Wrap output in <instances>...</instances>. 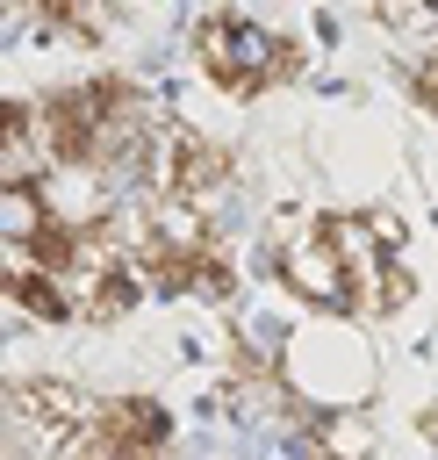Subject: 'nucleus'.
<instances>
[{
  "instance_id": "nucleus-1",
  "label": "nucleus",
  "mask_w": 438,
  "mask_h": 460,
  "mask_svg": "<svg viewBox=\"0 0 438 460\" xmlns=\"http://www.w3.org/2000/svg\"><path fill=\"white\" fill-rule=\"evenodd\" d=\"M280 374H287V388H302L309 410H359V395L373 381V359L359 352V338L345 323H309L287 345Z\"/></svg>"
},
{
  "instance_id": "nucleus-2",
  "label": "nucleus",
  "mask_w": 438,
  "mask_h": 460,
  "mask_svg": "<svg viewBox=\"0 0 438 460\" xmlns=\"http://www.w3.org/2000/svg\"><path fill=\"white\" fill-rule=\"evenodd\" d=\"M201 72L215 86H230V93H258V86L302 72V50L280 43V36H266V29H251V22L215 14V22H201Z\"/></svg>"
},
{
  "instance_id": "nucleus-3",
  "label": "nucleus",
  "mask_w": 438,
  "mask_h": 460,
  "mask_svg": "<svg viewBox=\"0 0 438 460\" xmlns=\"http://www.w3.org/2000/svg\"><path fill=\"white\" fill-rule=\"evenodd\" d=\"M172 438V417L144 395H115V402H93V417L65 438L57 460H158Z\"/></svg>"
},
{
  "instance_id": "nucleus-4",
  "label": "nucleus",
  "mask_w": 438,
  "mask_h": 460,
  "mask_svg": "<svg viewBox=\"0 0 438 460\" xmlns=\"http://www.w3.org/2000/svg\"><path fill=\"white\" fill-rule=\"evenodd\" d=\"M280 280H287L302 302H316V309H345V302H352V259L330 244L323 223H316V230H294V237L280 244Z\"/></svg>"
},
{
  "instance_id": "nucleus-5",
  "label": "nucleus",
  "mask_w": 438,
  "mask_h": 460,
  "mask_svg": "<svg viewBox=\"0 0 438 460\" xmlns=\"http://www.w3.org/2000/svg\"><path fill=\"white\" fill-rule=\"evenodd\" d=\"M223 180H230V158H223L215 144L187 137V151H180V172H172V194H180V201H194V208H208V201L223 194Z\"/></svg>"
},
{
  "instance_id": "nucleus-6",
  "label": "nucleus",
  "mask_w": 438,
  "mask_h": 460,
  "mask_svg": "<svg viewBox=\"0 0 438 460\" xmlns=\"http://www.w3.org/2000/svg\"><path fill=\"white\" fill-rule=\"evenodd\" d=\"M43 230H50L43 187H0V237H7V244H36Z\"/></svg>"
},
{
  "instance_id": "nucleus-7",
  "label": "nucleus",
  "mask_w": 438,
  "mask_h": 460,
  "mask_svg": "<svg viewBox=\"0 0 438 460\" xmlns=\"http://www.w3.org/2000/svg\"><path fill=\"white\" fill-rule=\"evenodd\" d=\"M316 438H323L330 460H373V424L359 410H323L316 417Z\"/></svg>"
},
{
  "instance_id": "nucleus-8",
  "label": "nucleus",
  "mask_w": 438,
  "mask_h": 460,
  "mask_svg": "<svg viewBox=\"0 0 438 460\" xmlns=\"http://www.w3.org/2000/svg\"><path fill=\"white\" fill-rule=\"evenodd\" d=\"M43 14H50V29H65L79 43H101L108 36V7L101 0H43Z\"/></svg>"
},
{
  "instance_id": "nucleus-9",
  "label": "nucleus",
  "mask_w": 438,
  "mask_h": 460,
  "mask_svg": "<svg viewBox=\"0 0 438 460\" xmlns=\"http://www.w3.org/2000/svg\"><path fill=\"white\" fill-rule=\"evenodd\" d=\"M187 295H201V302H230V295H237L230 259H223V252H201V259L187 266Z\"/></svg>"
},
{
  "instance_id": "nucleus-10",
  "label": "nucleus",
  "mask_w": 438,
  "mask_h": 460,
  "mask_svg": "<svg viewBox=\"0 0 438 460\" xmlns=\"http://www.w3.org/2000/svg\"><path fill=\"white\" fill-rule=\"evenodd\" d=\"M409 93H416L424 108H438V43L416 50V65H409Z\"/></svg>"
}]
</instances>
